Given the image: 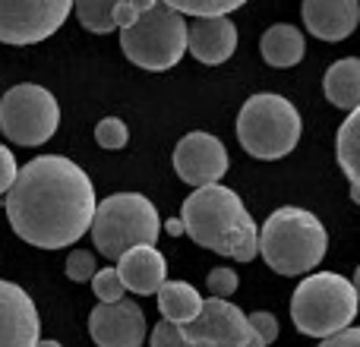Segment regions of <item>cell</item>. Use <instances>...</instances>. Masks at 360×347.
Here are the masks:
<instances>
[{"mask_svg":"<svg viewBox=\"0 0 360 347\" xmlns=\"http://www.w3.org/2000/svg\"><path fill=\"white\" fill-rule=\"evenodd\" d=\"M4 209L25 243L60 249L89 230L95 215V186L89 174L63 155H38L19 168Z\"/></svg>","mask_w":360,"mask_h":347,"instance_id":"6da1fadb","label":"cell"},{"mask_svg":"<svg viewBox=\"0 0 360 347\" xmlns=\"http://www.w3.org/2000/svg\"><path fill=\"white\" fill-rule=\"evenodd\" d=\"M180 224L193 243L218 256L250 262L259 253V228L253 224L240 196L221 183L193 192L180 209Z\"/></svg>","mask_w":360,"mask_h":347,"instance_id":"7a4b0ae2","label":"cell"},{"mask_svg":"<svg viewBox=\"0 0 360 347\" xmlns=\"http://www.w3.org/2000/svg\"><path fill=\"white\" fill-rule=\"evenodd\" d=\"M329 237L313 211L285 205L272 211L259 230V253L266 266L278 275H304L316 268L326 256Z\"/></svg>","mask_w":360,"mask_h":347,"instance_id":"3957f363","label":"cell"},{"mask_svg":"<svg viewBox=\"0 0 360 347\" xmlns=\"http://www.w3.org/2000/svg\"><path fill=\"white\" fill-rule=\"evenodd\" d=\"M89 230L101 256L120 259L127 249L155 247L162 234V218L143 192H114L105 202H95Z\"/></svg>","mask_w":360,"mask_h":347,"instance_id":"277c9868","label":"cell"},{"mask_svg":"<svg viewBox=\"0 0 360 347\" xmlns=\"http://www.w3.org/2000/svg\"><path fill=\"white\" fill-rule=\"evenodd\" d=\"M357 316V287L354 281L335 272H319L300 281L291 297V319L300 335L332 338L351 329Z\"/></svg>","mask_w":360,"mask_h":347,"instance_id":"5b68a950","label":"cell"},{"mask_svg":"<svg viewBox=\"0 0 360 347\" xmlns=\"http://www.w3.org/2000/svg\"><path fill=\"white\" fill-rule=\"evenodd\" d=\"M237 139L259 162H275L300 143V114L288 98L272 92L250 95L237 117Z\"/></svg>","mask_w":360,"mask_h":347,"instance_id":"8992f818","label":"cell"},{"mask_svg":"<svg viewBox=\"0 0 360 347\" xmlns=\"http://www.w3.org/2000/svg\"><path fill=\"white\" fill-rule=\"evenodd\" d=\"M152 347H266L247 325V316L228 300H202V310L193 322L152 329Z\"/></svg>","mask_w":360,"mask_h":347,"instance_id":"52a82bcc","label":"cell"},{"mask_svg":"<svg viewBox=\"0 0 360 347\" xmlns=\"http://www.w3.org/2000/svg\"><path fill=\"white\" fill-rule=\"evenodd\" d=\"M186 25L168 4H152L130 29H120V48L143 70H171L186 51Z\"/></svg>","mask_w":360,"mask_h":347,"instance_id":"ba28073f","label":"cell"},{"mask_svg":"<svg viewBox=\"0 0 360 347\" xmlns=\"http://www.w3.org/2000/svg\"><path fill=\"white\" fill-rule=\"evenodd\" d=\"M60 126L57 98L44 86H13L0 98V130L16 145H41Z\"/></svg>","mask_w":360,"mask_h":347,"instance_id":"9c48e42d","label":"cell"},{"mask_svg":"<svg viewBox=\"0 0 360 347\" xmlns=\"http://www.w3.org/2000/svg\"><path fill=\"white\" fill-rule=\"evenodd\" d=\"M70 13L73 0H0V41H44L67 22Z\"/></svg>","mask_w":360,"mask_h":347,"instance_id":"30bf717a","label":"cell"},{"mask_svg":"<svg viewBox=\"0 0 360 347\" xmlns=\"http://www.w3.org/2000/svg\"><path fill=\"white\" fill-rule=\"evenodd\" d=\"M174 171L184 183L196 186H215L228 171V149L212 133H186L174 145Z\"/></svg>","mask_w":360,"mask_h":347,"instance_id":"8fae6325","label":"cell"},{"mask_svg":"<svg viewBox=\"0 0 360 347\" xmlns=\"http://www.w3.org/2000/svg\"><path fill=\"white\" fill-rule=\"evenodd\" d=\"M89 335L98 347H139L149 335L146 316L133 300L101 303L89 316Z\"/></svg>","mask_w":360,"mask_h":347,"instance_id":"7c38bea8","label":"cell"},{"mask_svg":"<svg viewBox=\"0 0 360 347\" xmlns=\"http://www.w3.org/2000/svg\"><path fill=\"white\" fill-rule=\"evenodd\" d=\"M41 319L32 297L13 281H0V347H35Z\"/></svg>","mask_w":360,"mask_h":347,"instance_id":"4fadbf2b","label":"cell"},{"mask_svg":"<svg viewBox=\"0 0 360 347\" xmlns=\"http://www.w3.org/2000/svg\"><path fill=\"white\" fill-rule=\"evenodd\" d=\"M237 48V29L228 16L215 19H196L193 25H186V51L196 57L199 63H224Z\"/></svg>","mask_w":360,"mask_h":347,"instance_id":"5bb4252c","label":"cell"},{"mask_svg":"<svg viewBox=\"0 0 360 347\" xmlns=\"http://www.w3.org/2000/svg\"><path fill=\"white\" fill-rule=\"evenodd\" d=\"M300 13H304L310 35L323 38V41H345L357 29L360 4L354 0H307Z\"/></svg>","mask_w":360,"mask_h":347,"instance_id":"9a60e30c","label":"cell"},{"mask_svg":"<svg viewBox=\"0 0 360 347\" xmlns=\"http://www.w3.org/2000/svg\"><path fill=\"white\" fill-rule=\"evenodd\" d=\"M114 272H117L124 291L149 297V294H158V287L168 278V262L155 247H136L120 256Z\"/></svg>","mask_w":360,"mask_h":347,"instance_id":"2e32d148","label":"cell"},{"mask_svg":"<svg viewBox=\"0 0 360 347\" xmlns=\"http://www.w3.org/2000/svg\"><path fill=\"white\" fill-rule=\"evenodd\" d=\"M323 89H326V98L335 107H342L348 114L357 111L360 107V60L357 57H345V60L332 63L326 70Z\"/></svg>","mask_w":360,"mask_h":347,"instance_id":"e0dca14e","label":"cell"},{"mask_svg":"<svg viewBox=\"0 0 360 347\" xmlns=\"http://www.w3.org/2000/svg\"><path fill=\"white\" fill-rule=\"evenodd\" d=\"M259 48H262V60L269 67H278V70L294 67V63L304 60V32L294 29L291 22H278L272 29H266Z\"/></svg>","mask_w":360,"mask_h":347,"instance_id":"ac0fdd59","label":"cell"},{"mask_svg":"<svg viewBox=\"0 0 360 347\" xmlns=\"http://www.w3.org/2000/svg\"><path fill=\"white\" fill-rule=\"evenodd\" d=\"M158 310H162V322L186 325L199 316L202 297H199L196 287L184 284V281H165V284L158 287Z\"/></svg>","mask_w":360,"mask_h":347,"instance_id":"d6986e66","label":"cell"},{"mask_svg":"<svg viewBox=\"0 0 360 347\" xmlns=\"http://www.w3.org/2000/svg\"><path fill=\"white\" fill-rule=\"evenodd\" d=\"M338 164H342L345 177L351 183V196L360 202V111H351L348 120L338 130Z\"/></svg>","mask_w":360,"mask_h":347,"instance_id":"ffe728a7","label":"cell"},{"mask_svg":"<svg viewBox=\"0 0 360 347\" xmlns=\"http://www.w3.org/2000/svg\"><path fill=\"white\" fill-rule=\"evenodd\" d=\"M73 13L79 16L82 29L95 32V35L114 32V4L111 0H82V4H73Z\"/></svg>","mask_w":360,"mask_h":347,"instance_id":"44dd1931","label":"cell"},{"mask_svg":"<svg viewBox=\"0 0 360 347\" xmlns=\"http://www.w3.org/2000/svg\"><path fill=\"white\" fill-rule=\"evenodd\" d=\"M168 6L180 16H193V19H215V16H228L231 10L240 6V0H168Z\"/></svg>","mask_w":360,"mask_h":347,"instance_id":"7402d4cb","label":"cell"},{"mask_svg":"<svg viewBox=\"0 0 360 347\" xmlns=\"http://www.w3.org/2000/svg\"><path fill=\"white\" fill-rule=\"evenodd\" d=\"M127 139H130V130H127V124L120 117H105L95 126V143L101 149H124Z\"/></svg>","mask_w":360,"mask_h":347,"instance_id":"603a6c76","label":"cell"},{"mask_svg":"<svg viewBox=\"0 0 360 347\" xmlns=\"http://www.w3.org/2000/svg\"><path fill=\"white\" fill-rule=\"evenodd\" d=\"M92 287H95V297H98L101 303H120V300H124V294H127L124 284H120V278H117V272H114L111 266L95 272Z\"/></svg>","mask_w":360,"mask_h":347,"instance_id":"cb8c5ba5","label":"cell"},{"mask_svg":"<svg viewBox=\"0 0 360 347\" xmlns=\"http://www.w3.org/2000/svg\"><path fill=\"white\" fill-rule=\"evenodd\" d=\"M95 272H98V266H95V256L89 253V249H73V253L67 256V278L70 281H76V284L92 281Z\"/></svg>","mask_w":360,"mask_h":347,"instance_id":"d4e9b609","label":"cell"},{"mask_svg":"<svg viewBox=\"0 0 360 347\" xmlns=\"http://www.w3.org/2000/svg\"><path fill=\"white\" fill-rule=\"evenodd\" d=\"M237 275H234V268H212L209 272V281H205V287H209V294H212V300H228L231 294L237 291Z\"/></svg>","mask_w":360,"mask_h":347,"instance_id":"484cf974","label":"cell"},{"mask_svg":"<svg viewBox=\"0 0 360 347\" xmlns=\"http://www.w3.org/2000/svg\"><path fill=\"white\" fill-rule=\"evenodd\" d=\"M152 6V0H114V29H130Z\"/></svg>","mask_w":360,"mask_h":347,"instance_id":"4316f807","label":"cell"},{"mask_svg":"<svg viewBox=\"0 0 360 347\" xmlns=\"http://www.w3.org/2000/svg\"><path fill=\"white\" fill-rule=\"evenodd\" d=\"M247 325L256 332V338H259V341L266 344V347L272 344L275 338H278V319H275L272 313H259V310L250 313V316H247Z\"/></svg>","mask_w":360,"mask_h":347,"instance_id":"83f0119b","label":"cell"},{"mask_svg":"<svg viewBox=\"0 0 360 347\" xmlns=\"http://www.w3.org/2000/svg\"><path fill=\"white\" fill-rule=\"evenodd\" d=\"M16 158H13V152L6 149V145H0V205H4V196L10 192L13 180H16Z\"/></svg>","mask_w":360,"mask_h":347,"instance_id":"f1b7e54d","label":"cell"},{"mask_svg":"<svg viewBox=\"0 0 360 347\" xmlns=\"http://www.w3.org/2000/svg\"><path fill=\"white\" fill-rule=\"evenodd\" d=\"M319 347H360V332L357 329H345L342 335H332L326 338Z\"/></svg>","mask_w":360,"mask_h":347,"instance_id":"f546056e","label":"cell"},{"mask_svg":"<svg viewBox=\"0 0 360 347\" xmlns=\"http://www.w3.org/2000/svg\"><path fill=\"white\" fill-rule=\"evenodd\" d=\"M165 230H168V234H184V224H180V218H171V221L168 224H165Z\"/></svg>","mask_w":360,"mask_h":347,"instance_id":"4dcf8cb0","label":"cell"},{"mask_svg":"<svg viewBox=\"0 0 360 347\" xmlns=\"http://www.w3.org/2000/svg\"><path fill=\"white\" fill-rule=\"evenodd\" d=\"M35 347H63V344H57V341H38Z\"/></svg>","mask_w":360,"mask_h":347,"instance_id":"1f68e13d","label":"cell"}]
</instances>
